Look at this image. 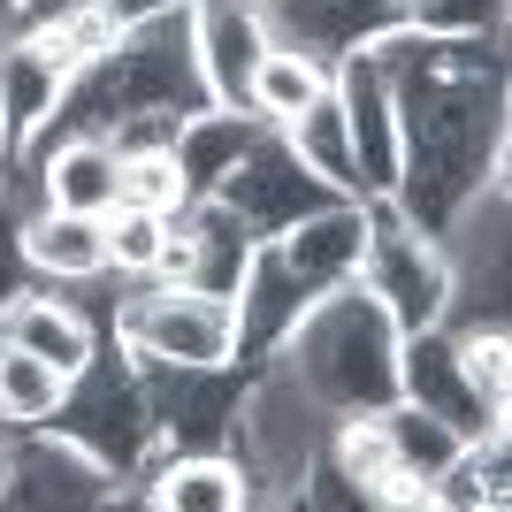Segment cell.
Here are the masks:
<instances>
[{"label": "cell", "mask_w": 512, "mask_h": 512, "mask_svg": "<svg viewBox=\"0 0 512 512\" xmlns=\"http://www.w3.org/2000/svg\"><path fill=\"white\" fill-rule=\"evenodd\" d=\"M398 337H406V329L352 276V283H337V291H321V299L283 329L276 360L306 383V398H314L321 413H375V406L398 398Z\"/></svg>", "instance_id": "cell-1"}, {"label": "cell", "mask_w": 512, "mask_h": 512, "mask_svg": "<svg viewBox=\"0 0 512 512\" xmlns=\"http://www.w3.org/2000/svg\"><path fill=\"white\" fill-rule=\"evenodd\" d=\"M329 413L306 398V383L268 352L253 383H237V421H230V451L253 474V505H299V482L321 451Z\"/></svg>", "instance_id": "cell-2"}, {"label": "cell", "mask_w": 512, "mask_h": 512, "mask_svg": "<svg viewBox=\"0 0 512 512\" xmlns=\"http://www.w3.org/2000/svg\"><path fill=\"white\" fill-rule=\"evenodd\" d=\"M107 337L130 360H161V367H237V306L222 291H199V283H130L115 314H107Z\"/></svg>", "instance_id": "cell-3"}, {"label": "cell", "mask_w": 512, "mask_h": 512, "mask_svg": "<svg viewBox=\"0 0 512 512\" xmlns=\"http://www.w3.org/2000/svg\"><path fill=\"white\" fill-rule=\"evenodd\" d=\"M360 283L375 291L398 329H436L451 314V260L436 245V230H421L390 192L367 199V253H360Z\"/></svg>", "instance_id": "cell-4"}, {"label": "cell", "mask_w": 512, "mask_h": 512, "mask_svg": "<svg viewBox=\"0 0 512 512\" xmlns=\"http://www.w3.org/2000/svg\"><path fill=\"white\" fill-rule=\"evenodd\" d=\"M54 428H62V436H77V444H85L92 459L115 474V482H130V474L161 451L153 413H146V390H138V367H130V360H107V352L77 375V383H69Z\"/></svg>", "instance_id": "cell-5"}, {"label": "cell", "mask_w": 512, "mask_h": 512, "mask_svg": "<svg viewBox=\"0 0 512 512\" xmlns=\"http://www.w3.org/2000/svg\"><path fill=\"white\" fill-rule=\"evenodd\" d=\"M115 474L92 459L77 436L62 428H16L8 436V467H0V505H54V512H85V505H115Z\"/></svg>", "instance_id": "cell-6"}, {"label": "cell", "mask_w": 512, "mask_h": 512, "mask_svg": "<svg viewBox=\"0 0 512 512\" xmlns=\"http://www.w3.org/2000/svg\"><path fill=\"white\" fill-rule=\"evenodd\" d=\"M344 107V130H352V153H360V192H398V169H406V115H398V85L367 54H344L329 69Z\"/></svg>", "instance_id": "cell-7"}, {"label": "cell", "mask_w": 512, "mask_h": 512, "mask_svg": "<svg viewBox=\"0 0 512 512\" xmlns=\"http://www.w3.org/2000/svg\"><path fill=\"white\" fill-rule=\"evenodd\" d=\"M260 245L291 268V283H299L306 299H321V291H337V283L360 276V253H367V199H321L314 214H299L291 230L260 237Z\"/></svg>", "instance_id": "cell-8"}, {"label": "cell", "mask_w": 512, "mask_h": 512, "mask_svg": "<svg viewBox=\"0 0 512 512\" xmlns=\"http://www.w3.org/2000/svg\"><path fill=\"white\" fill-rule=\"evenodd\" d=\"M268 39V0H192V62L214 107H245V77Z\"/></svg>", "instance_id": "cell-9"}, {"label": "cell", "mask_w": 512, "mask_h": 512, "mask_svg": "<svg viewBox=\"0 0 512 512\" xmlns=\"http://www.w3.org/2000/svg\"><path fill=\"white\" fill-rule=\"evenodd\" d=\"M398 398L406 406H428L436 421H451L459 436H482V428H505L482 413V398H474L467 383V360H459V329H413V337H398Z\"/></svg>", "instance_id": "cell-10"}, {"label": "cell", "mask_w": 512, "mask_h": 512, "mask_svg": "<svg viewBox=\"0 0 512 512\" xmlns=\"http://www.w3.org/2000/svg\"><path fill=\"white\" fill-rule=\"evenodd\" d=\"M222 199H230L237 214H245V230L253 237H276V230H291L299 214H314L321 199H337V192H321L314 176L291 161V146H283L276 130H260L253 138V153L230 169V184H222Z\"/></svg>", "instance_id": "cell-11"}, {"label": "cell", "mask_w": 512, "mask_h": 512, "mask_svg": "<svg viewBox=\"0 0 512 512\" xmlns=\"http://www.w3.org/2000/svg\"><path fill=\"white\" fill-rule=\"evenodd\" d=\"M130 482H138V497L161 505V512H245L253 505V474L237 467V451H222V444H207V451L161 444Z\"/></svg>", "instance_id": "cell-12"}, {"label": "cell", "mask_w": 512, "mask_h": 512, "mask_svg": "<svg viewBox=\"0 0 512 512\" xmlns=\"http://www.w3.org/2000/svg\"><path fill=\"white\" fill-rule=\"evenodd\" d=\"M0 337L23 344V352H39V360H54L69 383H77V375L100 360L107 329H100V321H92L77 299H62L54 283H23L16 299L0 306Z\"/></svg>", "instance_id": "cell-13"}, {"label": "cell", "mask_w": 512, "mask_h": 512, "mask_svg": "<svg viewBox=\"0 0 512 512\" xmlns=\"http://www.w3.org/2000/svg\"><path fill=\"white\" fill-rule=\"evenodd\" d=\"M23 161H31L39 207H62V214L115 207V146L100 130H46L39 146H23Z\"/></svg>", "instance_id": "cell-14"}, {"label": "cell", "mask_w": 512, "mask_h": 512, "mask_svg": "<svg viewBox=\"0 0 512 512\" xmlns=\"http://www.w3.org/2000/svg\"><path fill=\"white\" fill-rule=\"evenodd\" d=\"M16 253L31 268V283H54V291H85L107 276V230L100 214H62V207H31L16 222Z\"/></svg>", "instance_id": "cell-15"}, {"label": "cell", "mask_w": 512, "mask_h": 512, "mask_svg": "<svg viewBox=\"0 0 512 512\" xmlns=\"http://www.w3.org/2000/svg\"><path fill=\"white\" fill-rule=\"evenodd\" d=\"M398 16L406 8H390V0H268V31L283 46L314 54V62H329V69L344 54H360L375 31H390Z\"/></svg>", "instance_id": "cell-16"}, {"label": "cell", "mask_w": 512, "mask_h": 512, "mask_svg": "<svg viewBox=\"0 0 512 512\" xmlns=\"http://www.w3.org/2000/svg\"><path fill=\"white\" fill-rule=\"evenodd\" d=\"M69 85H77V77H69L31 31H8V46H0V123H8V138H16V153L39 146L46 130L62 123Z\"/></svg>", "instance_id": "cell-17"}, {"label": "cell", "mask_w": 512, "mask_h": 512, "mask_svg": "<svg viewBox=\"0 0 512 512\" xmlns=\"http://www.w3.org/2000/svg\"><path fill=\"white\" fill-rule=\"evenodd\" d=\"M253 138H260V123L253 115H245V107H192V115H184V123H176V169H184V192H222V184H230V169L237 161H245V153H253Z\"/></svg>", "instance_id": "cell-18"}, {"label": "cell", "mask_w": 512, "mask_h": 512, "mask_svg": "<svg viewBox=\"0 0 512 512\" xmlns=\"http://www.w3.org/2000/svg\"><path fill=\"white\" fill-rule=\"evenodd\" d=\"M276 138L291 146V161L314 176L321 192H337V199H367V192H360V153H352V130H344V107H337V85L321 92L314 107H299V115H291Z\"/></svg>", "instance_id": "cell-19"}, {"label": "cell", "mask_w": 512, "mask_h": 512, "mask_svg": "<svg viewBox=\"0 0 512 512\" xmlns=\"http://www.w3.org/2000/svg\"><path fill=\"white\" fill-rule=\"evenodd\" d=\"M321 92H329V62H314V54H299V46L268 39V54H260L253 77H245V115H253L260 130H283L299 107H314Z\"/></svg>", "instance_id": "cell-20"}, {"label": "cell", "mask_w": 512, "mask_h": 512, "mask_svg": "<svg viewBox=\"0 0 512 512\" xmlns=\"http://www.w3.org/2000/svg\"><path fill=\"white\" fill-rule=\"evenodd\" d=\"M512 428H482L459 444L444 474H436V512H505L512 497Z\"/></svg>", "instance_id": "cell-21"}, {"label": "cell", "mask_w": 512, "mask_h": 512, "mask_svg": "<svg viewBox=\"0 0 512 512\" xmlns=\"http://www.w3.org/2000/svg\"><path fill=\"white\" fill-rule=\"evenodd\" d=\"M383 436H390V467L421 474V482H436V474L459 459V444H467L451 421H436L428 406H406V398H390V406H383Z\"/></svg>", "instance_id": "cell-22"}, {"label": "cell", "mask_w": 512, "mask_h": 512, "mask_svg": "<svg viewBox=\"0 0 512 512\" xmlns=\"http://www.w3.org/2000/svg\"><path fill=\"white\" fill-rule=\"evenodd\" d=\"M169 222H176V214H153V207H130V199H115V207L100 214V230H107V276L146 283L153 268H161Z\"/></svg>", "instance_id": "cell-23"}, {"label": "cell", "mask_w": 512, "mask_h": 512, "mask_svg": "<svg viewBox=\"0 0 512 512\" xmlns=\"http://www.w3.org/2000/svg\"><path fill=\"white\" fill-rule=\"evenodd\" d=\"M459 360H467V383L482 398L490 421H512V337L505 321H482V329H459Z\"/></svg>", "instance_id": "cell-24"}, {"label": "cell", "mask_w": 512, "mask_h": 512, "mask_svg": "<svg viewBox=\"0 0 512 512\" xmlns=\"http://www.w3.org/2000/svg\"><path fill=\"white\" fill-rule=\"evenodd\" d=\"M115 199H130V207H153V214H176L184 207V169H176V153H115Z\"/></svg>", "instance_id": "cell-25"}, {"label": "cell", "mask_w": 512, "mask_h": 512, "mask_svg": "<svg viewBox=\"0 0 512 512\" xmlns=\"http://www.w3.org/2000/svg\"><path fill=\"white\" fill-rule=\"evenodd\" d=\"M8 169H16V138H8V123H0V184H8Z\"/></svg>", "instance_id": "cell-26"}, {"label": "cell", "mask_w": 512, "mask_h": 512, "mask_svg": "<svg viewBox=\"0 0 512 512\" xmlns=\"http://www.w3.org/2000/svg\"><path fill=\"white\" fill-rule=\"evenodd\" d=\"M16 8H23V0H0V16H8V23H16Z\"/></svg>", "instance_id": "cell-27"}, {"label": "cell", "mask_w": 512, "mask_h": 512, "mask_svg": "<svg viewBox=\"0 0 512 512\" xmlns=\"http://www.w3.org/2000/svg\"><path fill=\"white\" fill-rule=\"evenodd\" d=\"M8 31H16V23H8V16H0V46H8Z\"/></svg>", "instance_id": "cell-28"}, {"label": "cell", "mask_w": 512, "mask_h": 512, "mask_svg": "<svg viewBox=\"0 0 512 512\" xmlns=\"http://www.w3.org/2000/svg\"><path fill=\"white\" fill-rule=\"evenodd\" d=\"M0 467H8V444H0Z\"/></svg>", "instance_id": "cell-29"}, {"label": "cell", "mask_w": 512, "mask_h": 512, "mask_svg": "<svg viewBox=\"0 0 512 512\" xmlns=\"http://www.w3.org/2000/svg\"><path fill=\"white\" fill-rule=\"evenodd\" d=\"M390 8H406V0H390Z\"/></svg>", "instance_id": "cell-30"}]
</instances>
